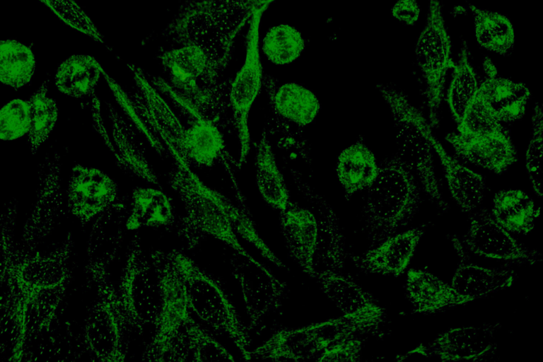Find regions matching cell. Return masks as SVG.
I'll use <instances>...</instances> for the list:
<instances>
[{"label":"cell","mask_w":543,"mask_h":362,"mask_svg":"<svg viewBox=\"0 0 543 362\" xmlns=\"http://www.w3.org/2000/svg\"><path fill=\"white\" fill-rule=\"evenodd\" d=\"M5 226L1 233V279L6 288L2 309L13 332L8 360L20 361L28 343L49 329L57 315L71 278L73 238L67 234L60 246L46 253L25 250L13 245Z\"/></svg>","instance_id":"cell-1"},{"label":"cell","mask_w":543,"mask_h":362,"mask_svg":"<svg viewBox=\"0 0 543 362\" xmlns=\"http://www.w3.org/2000/svg\"><path fill=\"white\" fill-rule=\"evenodd\" d=\"M173 166L168 183L181 200L184 214L177 218V236L194 250L207 238L216 239L232 251L253 258L239 238L252 245L272 264L279 257L259 235L248 206L235 204L227 196L205 184L180 153L170 155Z\"/></svg>","instance_id":"cell-2"},{"label":"cell","mask_w":543,"mask_h":362,"mask_svg":"<svg viewBox=\"0 0 543 362\" xmlns=\"http://www.w3.org/2000/svg\"><path fill=\"white\" fill-rule=\"evenodd\" d=\"M387 315L378 301L350 313L291 327L274 324L269 337L250 351V361H332L336 350L358 337L382 339Z\"/></svg>","instance_id":"cell-3"},{"label":"cell","mask_w":543,"mask_h":362,"mask_svg":"<svg viewBox=\"0 0 543 362\" xmlns=\"http://www.w3.org/2000/svg\"><path fill=\"white\" fill-rule=\"evenodd\" d=\"M379 165L376 179L365 191L361 212L369 247L407 226L422 202L414 173L397 152Z\"/></svg>","instance_id":"cell-4"},{"label":"cell","mask_w":543,"mask_h":362,"mask_svg":"<svg viewBox=\"0 0 543 362\" xmlns=\"http://www.w3.org/2000/svg\"><path fill=\"white\" fill-rule=\"evenodd\" d=\"M158 303L152 325L153 334L141 355L142 361H189L186 331L195 320L191 310L184 281L168 251L151 252Z\"/></svg>","instance_id":"cell-5"},{"label":"cell","mask_w":543,"mask_h":362,"mask_svg":"<svg viewBox=\"0 0 543 362\" xmlns=\"http://www.w3.org/2000/svg\"><path fill=\"white\" fill-rule=\"evenodd\" d=\"M182 276L191 310L216 335L227 337L245 361H250L251 331L228 298L221 282L183 249L168 251Z\"/></svg>","instance_id":"cell-6"},{"label":"cell","mask_w":543,"mask_h":362,"mask_svg":"<svg viewBox=\"0 0 543 362\" xmlns=\"http://www.w3.org/2000/svg\"><path fill=\"white\" fill-rule=\"evenodd\" d=\"M274 0H189L168 28L177 42L204 45L231 54L235 37L260 4Z\"/></svg>","instance_id":"cell-7"},{"label":"cell","mask_w":543,"mask_h":362,"mask_svg":"<svg viewBox=\"0 0 543 362\" xmlns=\"http://www.w3.org/2000/svg\"><path fill=\"white\" fill-rule=\"evenodd\" d=\"M460 162L488 170L496 175L506 172L518 160L510 134L482 103L466 109L457 132L445 137Z\"/></svg>","instance_id":"cell-8"},{"label":"cell","mask_w":543,"mask_h":362,"mask_svg":"<svg viewBox=\"0 0 543 362\" xmlns=\"http://www.w3.org/2000/svg\"><path fill=\"white\" fill-rule=\"evenodd\" d=\"M387 103L396 134L397 153L416 174L421 188L432 202L447 212L448 203L443 197L436 174L433 148L426 136L428 120L423 112L413 105L402 90L391 85L377 86Z\"/></svg>","instance_id":"cell-9"},{"label":"cell","mask_w":543,"mask_h":362,"mask_svg":"<svg viewBox=\"0 0 543 362\" xmlns=\"http://www.w3.org/2000/svg\"><path fill=\"white\" fill-rule=\"evenodd\" d=\"M92 278L96 283L97 296L83 326V340L90 356L103 362L126 359L129 331L115 287L107 275L103 262L90 263Z\"/></svg>","instance_id":"cell-10"},{"label":"cell","mask_w":543,"mask_h":362,"mask_svg":"<svg viewBox=\"0 0 543 362\" xmlns=\"http://www.w3.org/2000/svg\"><path fill=\"white\" fill-rule=\"evenodd\" d=\"M417 64L425 83L428 120L431 128L440 124L448 71L454 63L440 0H429L426 21L415 48Z\"/></svg>","instance_id":"cell-11"},{"label":"cell","mask_w":543,"mask_h":362,"mask_svg":"<svg viewBox=\"0 0 543 362\" xmlns=\"http://www.w3.org/2000/svg\"><path fill=\"white\" fill-rule=\"evenodd\" d=\"M267 7L258 6L249 21L244 62L232 80L228 90V105L239 141L240 169L250 153L251 139L249 128L250 110L262 86V66L259 48V27L262 15Z\"/></svg>","instance_id":"cell-12"},{"label":"cell","mask_w":543,"mask_h":362,"mask_svg":"<svg viewBox=\"0 0 543 362\" xmlns=\"http://www.w3.org/2000/svg\"><path fill=\"white\" fill-rule=\"evenodd\" d=\"M139 238L136 234L129 242L117 290L129 331L141 334L147 325H152L158 296L156 281L153 284L151 280L152 266Z\"/></svg>","instance_id":"cell-13"},{"label":"cell","mask_w":543,"mask_h":362,"mask_svg":"<svg viewBox=\"0 0 543 362\" xmlns=\"http://www.w3.org/2000/svg\"><path fill=\"white\" fill-rule=\"evenodd\" d=\"M229 264L240 291L247 327L252 332L262 325L267 316L283 307L288 294V285L255 257L233 251Z\"/></svg>","instance_id":"cell-14"},{"label":"cell","mask_w":543,"mask_h":362,"mask_svg":"<svg viewBox=\"0 0 543 362\" xmlns=\"http://www.w3.org/2000/svg\"><path fill=\"white\" fill-rule=\"evenodd\" d=\"M499 322L480 326H465L449 329L427 344H420L395 360L405 361L412 355L438 358L442 361H482L491 358L497 349L496 333Z\"/></svg>","instance_id":"cell-15"},{"label":"cell","mask_w":543,"mask_h":362,"mask_svg":"<svg viewBox=\"0 0 543 362\" xmlns=\"http://www.w3.org/2000/svg\"><path fill=\"white\" fill-rule=\"evenodd\" d=\"M469 228L461 242L474 255L519 264L542 261L541 253L519 244L487 209L469 213Z\"/></svg>","instance_id":"cell-16"},{"label":"cell","mask_w":543,"mask_h":362,"mask_svg":"<svg viewBox=\"0 0 543 362\" xmlns=\"http://www.w3.org/2000/svg\"><path fill=\"white\" fill-rule=\"evenodd\" d=\"M66 195L69 213L86 224L112 205L118 186L101 170L78 164L71 170Z\"/></svg>","instance_id":"cell-17"},{"label":"cell","mask_w":543,"mask_h":362,"mask_svg":"<svg viewBox=\"0 0 543 362\" xmlns=\"http://www.w3.org/2000/svg\"><path fill=\"white\" fill-rule=\"evenodd\" d=\"M426 226L395 233L360 255L350 256L354 266L365 274L398 277L407 269Z\"/></svg>","instance_id":"cell-18"},{"label":"cell","mask_w":543,"mask_h":362,"mask_svg":"<svg viewBox=\"0 0 543 362\" xmlns=\"http://www.w3.org/2000/svg\"><path fill=\"white\" fill-rule=\"evenodd\" d=\"M279 225L290 257L302 272L313 279L316 272L319 225L309 209L291 201L279 211Z\"/></svg>","instance_id":"cell-19"},{"label":"cell","mask_w":543,"mask_h":362,"mask_svg":"<svg viewBox=\"0 0 543 362\" xmlns=\"http://www.w3.org/2000/svg\"><path fill=\"white\" fill-rule=\"evenodd\" d=\"M182 156L190 165L211 168L222 163L233 176L232 164L237 161L230 157L225 139L218 122L209 118L196 117L185 127L182 144Z\"/></svg>","instance_id":"cell-20"},{"label":"cell","mask_w":543,"mask_h":362,"mask_svg":"<svg viewBox=\"0 0 543 362\" xmlns=\"http://www.w3.org/2000/svg\"><path fill=\"white\" fill-rule=\"evenodd\" d=\"M484 78L479 85L482 95L494 116L501 123L521 119L531 93L526 85L498 76L496 66L488 57L483 60Z\"/></svg>","instance_id":"cell-21"},{"label":"cell","mask_w":543,"mask_h":362,"mask_svg":"<svg viewBox=\"0 0 543 362\" xmlns=\"http://www.w3.org/2000/svg\"><path fill=\"white\" fill-rule=\"evenodd\" d=\"M448 236L459 258L450 284L458 293L477 300L513 284L516 279L513 270L487 268L472 262L461 240L456 235Z\"/></svg>","instance_id":"cell-22"},{"label":"cell","mask_w":543,"mask_h":362,"mask_svg":"<svg viewBox=\"0 0 543 362\" xmlns=\"http://www.w3.org/2000/svg\"><path fill=\"white\" fill-rule=\"evenodd\" d=\"M405 295L412 313L433 314L475 300L458 293L451 284L421 269L407 272Z\"/></svg>","instance_id":"cell-23"},{"label":"cell","mask_w":543,"mask_h":362,"mask_svg":"<svg viewBox=\"0 0 543 362\" xmlns=\"http://www.w3.org/2000/svg\"><path fill=\"white\" fill-rule=\"evenodd\" d=\"M177 218L172 199L162 188L136 187L124 226L130 231L144 228L171 230Z\"/></svg>","instance_id":"cell-24"},{"label":"cell","mask_w":543,"mask_h":362,"mask_svg":"<svg viewBox=\"0 0 543 362\" xmlns=\"http://www.w3.org/2000/svg\"><path fill=\"white\" fill-rule=\"evenodd\" d=\"M375 154L361 140L344 148L339 155L336 172L347 200L355 194L365 192L379 173Z\"/></svg>","instance_id":"cell-25"},{"label":"cell","mask_w":543,"mask_h":362,"mask_svg":"<svg viewBox=\"0 0 543 362\" xmlns=\"http://www.w3.org/2000/svg\"><path fill=\"white\" fill-rule=\"evenodd\" d=\"M255 151V177L259 194L272 209L281 211L291 200L266 132H262Z\"/></svg>","instance_id":"cell-26"},{"label":"cell","mask_w":543,"mask_h":362,"mask_svg":"<svg viewBox=\"0 0 543 362\" xmlns=\"http://www.w3.org/2000/svg\"><path fill=\"white\" fill-rule=\"evenodd\" d=\"M491 213L509 233L527 234L539 214L533 199L520 189H501L494 196Z\"/></svg>","instance_id":"cell-27"},{"label":"cell","mask_w":543,"mask_h":362,"mask_svg":"<svg viewBox=\"0 0 543 362\" xmlns=\"http://www.w3.org/2000/svg\"><path fill=\"white\" fill-rule=\"evenodd\" d=\"M104 70L93 56L72 55L58 66L54 83L62 94L82 98L93 94Z\"/></svg>","instance_id":"cell-28"},{"label":"cell","mask_w":543,"mask_h":362,"mask_svg":"<svg viewBox=\"0 0 543 362\" xmlns=\"http://www.w3.org/2000/svg\"><path fill=\"white\" fill-rule=\"evenodd\" d=\"M313 279L342 313H352L377 301L372 293L341 271L329 268L317 269Z\"/></svg>","instance_id":"cell-29"},{"label":"cell","mask_w":543,"mask_h":362,"mask_svg":"<svg viewBox=\"0 0 543 362\" xmlns=\"http://www.w3.org/2000/svg\"><path fill=\"white\" fill-rule=\"evenodd\" d=\"M109 105L116 157L120 165L140 179L162 188L158 177L146 160L142 149L134 138L133 131Z\"/></svg>","instance_id":"cell-30"},{"label":"cell","mask_w":543,"mask_h":362,"mask_svg":"<svg viewBox=\"0 0 543 362\" xmlns=\"http://www.w3.org/2000/svg\"><path fill=\"white\" fill-rule=\"evenodd\" d=\"M474 18L477 42L485 49L508 56L512 52L515 33L512 23L505 16L468 4Z\"/></svg>","instance_id":"cell-31"},{"label":"cell","mask_w":543,"mask_h":362,"mask_svg":"<svg viewBox=\"0 0 543 362\" xmlns=\"http://www.w3.org/2000/svg\"><path fill=\"white\" fill-rule=\"evenodd\" d=\"M272 103L279 116L302 127L311 124L320 109L315 94L293 82L280 86L274 95Z\"/></svg>","instance_id":"cell-32"},{"label":"cell","mask_w":543,"mask_h":362,"mask_svg":"<svg viewBox=\"0 0 543 362\" xmlns=\"http://www.w3.org/2000/svg\"><path fill=\"white\" fill-rule=\"evenodd\" d=\"M469 57L468 46L463 40L459 59L452 68V77L446 93V101L452 117L457 124L460 122L479 87L477 76Z\"/></svg>","instance_id":"cell-33"},{"label":"cell","mask_w":543,"mask_h":362,"mask_svg":"<svg viewBox=\"0 0 543 362\" xmlns=\"http://www.w3.org/2000/svg\"><path fill=\"white\" fill-rule=\"evenodd\" d=\"M35 59L32 50L14 40L0 42V81L4 86L19 89L27 86L33 76Z\"/></svg>","instance_id":"cell-34"},{"label":"cell","mask_w":543,"mask_h":362,"mask_svg":"<svg viewBox=\"0 0 543 362\" xmlns=\"http://www.w3.org/2000/svg\"><path fill=\"white\" fill-rule=\"evenodd\" d=\"M30 112V127L28 134L30 149L35 154L48 139L57 122L59 109L48 95V82L45 81L28 100Z\"/></svg>","instance_id":"cell-35"},{"label":"cell","mask_w":543,"mask_h":362,"mask_svg":"<svg viewBox=\"0 0 543 362\" xmlns=\"http://www.w3.org/2000/svg\"><path fill=\"white\" fill-rule=\"evenodd\" d=\"M305 47L300 32L293 27L282 24L271 28L262 42V51L268 59L278 65L295 61Z\"/></svg>","instance_id":"cell-36"},{"label":"cell","mask_w":543,"mask_h":362,"mask_svg":"<svg viewBox=\"0 0 543 362\" xmlns=\"http://www.w3.org/2000/svg\"><path fill=\"white\" fill-rule=\"evenodd\" d=\"M216 334L196 319L186 331L189 361H234L233 355L216 338Z\"/></svg>","instance_id":"cell-37"},{"label":"cell","mask_w":543,"mask_h":362,"mask_svg":"<svg viewBox=\"0 0 543 362\" xmlns=\"http://www.w3.org/2000/svg\"><path fill=\"white\" fill-rule=\"evenodd\" d=\"M542 105L539 103H535L532 117V134L525 154V167L531 186L535 194L540 198L542 197Z\"/></svg>","instance_id":"cell-38"},{"label":"cell","mask_w":543,"mask_h":362,"mask_svg":"<svg viewBox=\"0 0 543 362\" xmlns=\"http://www.w3.org/2000/svg\"><path fill=\"white\" fill-rule=\"evenodd\" d=\"M30 127V112L28 100L14 98L0 111V139L14 141L28 135Z\"/></svg>","instance_id":"cell-39"},{"label":"cell","mask_w":543,"mask_h":362,"mask_svg":"<svg viewBox=\"0 0 543 362\" xmlns=\"http://www.w3.org/2000/svg\"><path fill=\"white\" fill-rule=\"evenodd\" d=\"M49 8L59 18L71 28L104 42L103 36L90 18L74 0H39Z\"/></svg>","instance_id":"cell-40"},{"label":"cell","mask_w":543,"mask_h":362,"mask_svg":"<svg viewBox=\"0 0 543 362\" xmlns=\"http://www.w3.org/2000/svg\"><path fill=\"white\" fill-rule=\"evenodd\" d=\"M392 16L407 25H414L419 19V6L416 0H397L392 8Z\"/></svg>","instance_id":"cell-41"}]
</instances>
